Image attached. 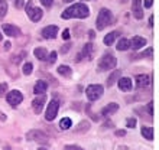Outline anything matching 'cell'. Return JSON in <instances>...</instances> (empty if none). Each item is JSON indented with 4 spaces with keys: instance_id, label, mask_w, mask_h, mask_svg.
I'll use <instances>...</instances> for the list:
<instances>
[{
    "instance_id": "6da1fadb",
    "label": "cell",
    "mask_w": 159,
    "mask_h": 150,
    "mask_svg": "<svg viewBox=\"0 0 159 150\" xmlns=\"http://www.w3.org/2000/svg\"><path fill=\"white\" fill-rule=\"evenodd\" d=\"M90 15V9L83 3H77L71 7H68L67 10H64V13L61 15L62 19H71V17H80V19H84Z\"/></svg>"
},
{
    "instance_id": "7a4b0ae2",
    "label": "cell",
    "mask_w": 159,
    "mask_h": 150,
    "mask_svg": "<svg viewBox=\"0 0 159 150\" xmlns=\"http://www.w3.org/2000/svg\"><path fill=\"white\" fill-rule=\"evenodd\" d=\"M113 22V16H111V12L109 9H101L98 12V16H97V22H96V26L98 30H103L106 26L111 25Z\"/></svg>"
},
{
    "instance_id": "3957f363",
    "label": "cell",
    "mask_w": 159,
    "mask_h": 150,
    "mask_svg": "<svg viewBox=\"0 0 159 150\" xmlns=\"http://www.w3.org/2000/svg\"><path fill=\"white\" fill-rule=\"evenodd\" d=\"M117 64V59L114 58V55L111 54H104L98 61V69L100 71H109V69H113Z\"/></svg>"
},
{
    "instance_id": "277c9868",
    "label": "cell",
    "mask_w": 159,
    "mask_h": 150,
    "mask_svg": "<svg viewBox=\"0 0 159 150\" xmlns=\"http://www.w3.org/2000/svg\"><path fill=\"white\" fill-rule=\"evenodd\" d=\"M26 139L30 140V142H38V143H43V144H46V143L49 142V140H48V139H49L48 134H45L43 131H41V130H30V131H28Z\"/></svg>"
},
{
    "instance_id": "5b68a950",
    "label": "cell",
    "mask_w": 159,
    "mask_h": 150,
    "mask_svg": "<svg viewBox=\"0 0 159 150\" xmlns=\"http://www.w3.org/2000/svg\"><path fill=\"white\" fill-rule=\"evenodd\" d=\"M103 91H104V90H103L101 85L93 84V85H90V87L85 90V94H87V98L90 101H97L101 95H103Z\"/></svg>"
},
{
    "instance_id": "8992f818",
    "label": "cell",
    "mask_w": 159,
    "mask_h": 150,
    "mask_svg": "<svg viewBox=\"0 0 159 150\" xmlns=\"http://www.w3.org/2000/svg\"><path fill=\"white\" fill-rule=\"evenodd\" d=\"M26 13H28V16L30 17V20L34 22H38L42 19V10L39 7H35L34 3H32V0H29L28 2V4H26Z\"/></svg>"
},
{
    "instance_id": "52a82bcc",
    "label": "cell",
    "mask_w": 159,
    "mask_h": 150,
    "mask_svg": "<svg viewBox=\"0 0 159 150\" xmlns=\"http://www.w3.org/2000/svg\"><path fill=\"white\" fill-rule=\"evenodd\" d=\"M6 100H7V103L12 105V107H17V105L22 103V100H23V95H22L20 91L13 90V91L6 94Z\"/></svg>"
},
{
    "instance_id": "ba28073f",
    "label": "cell",
    "mask_w": 159,
    "mask_h": 150,
    "mask_svg": "<svg viewBox=\"0 0 159 150\" xmlns=\"http://www.w3.org/2000/svg\"><path fill=\"white\" fill-rule=\"evenodd\" d=\"M58 108H59V103L57 100H52L48 104V108H46V120L48 121H52L55 120V117H57V114H58Z\"/></svg>"
},
{
    "instance_id": "9c48e42d",
    "label": "cell",
    "mask_w": 159,
    "mask_h": 150,
    "mask_svg": "<svg viewBox=\"0 0 159 150\" xmlns=\"http://www.w3.org/2000/svg\"><path fill=\"white\" fill-rule=\"evenodd\" d=\"M132 12H133V16L136 17V19H142L143 17L142 0H133V2H132Z\"/></svg>"
},
{
    "instance_id": "30bf717a",
    "label": "cell",
    "mask_w": 159,
    "mask_h": 150,
    "mask_svg": "<svg viewBox=\"0 0 159 150\" xmlns=\"http://www.w3.org/2000/svg\"><path fill=\"white\" fill-rule=\"evenodd\" d=\"M45 101H46L45 94H41V97H38V98H35V100L32 101V108H34V111L36 113V114H41Z\"/></svg>"
},
{
    "instance_id": "8fae6325",
    "label": "cell",
    "mask_w": 159,
    "mask_h": 150,
    "mask_svg": "<svg viewBox=\"0 0 159 150\" xmlns=\"http://www.w3.org/2000/svg\"><path fill=\"white\" fill-rule=\"evenodd\" d=\"M42 36L45 38V39H54L55 36H57V33H58V28L57 26H46V28H43L42 29Z\"/></svg>"
},
{
    "instance_id": "7c38bea8",
    "label": "cell",
    "mask_w": 159,
    "mask_h": 150,
    "mask_svg": "<svg viewBox=\"0 0 159 150\" xmlns=\"http://www.w3.org/2000/svg\"><path fill=\"white\" fill-rule=\"evenodd\" d=\"M146 45V39L142 36H133L132 41H129V46H132V49H140Z\"/></svg>"
},
{
    "instance_id": "4fadbf2b",
    "label": "cell",
    "mask_w": 159,
    "mask_h": 150,
    "mask_svg": "<svg viewBox=\"0 0 159 150\" xmlns=\"http://www.w3.org/2000/svg\"><path fill=\"white\" fill-rule=\"evenodd\" d=\"M3 30L7 36H13V38L20 36V29L16 28V26H13V25H9V23H6V25L3 23Z\"/></svg>"
},
{
    "instance_id": "5bb4252c",
    "label": "cell",
    "mask_w": 159,
    "mask_h": 150,
    "mask_svg": "<svg viewBox=\"0 0 159 150\" xmlns=\"http://www.w3.org/2000/svg\"><path fill=\"white\" fill-rule=\"evenodd\" d=\"M117 82H119V88L121 91H130L132 87H133V82H132L130 78H119Z\"/></svg>"
},
{
    "instance_id": "9a60e30c",
    "label": "cell",
    "mask_w": 159,
    "mask_h": 150,
    "mask_svg": "<svg viewBox=\"0 0 159 150\" xmlns=\"http://www.w3.org/2000/svg\"><path fill=\"white\" fill-rule=\"evenodd\" d=\"M149 84H151V77L149 75H138L136 77V87L138 88H145Z\"/></svg>"
},
{
    "instance_id": "2e32d148",
    "label": "cell",
    "mask_w": 159,
    "mask_h": 150,
    "mask_svg": "<svg viewBox=\"0 0 159 150\" xmlns=\"http://www.w3.org/2000/svg\"><path fill=\"white\" fill-rule=\"evenodd\" d=\"M119 110V104H116V103H110L109 105H106L104 108L101 110V114L104 117H109L111 116V114H114V113Z\"/></svg>"
},
{
    "instance_id": "e0dca14e",
    "label": "cell",
    "mask_w": 159,
    "mask_h": 150,
    "mask_svg": "<svg viewBox=\"0 0 159 150\" xmlns=\"http://www.w3.org/2000/svg\"><path fill=\"white\" fill-rule=\"evenodd\" d=\"M46 88H48V84H46L45 81H38L34 87V92L36 94V95H39V94H45Z\"/></svg>"
},
{
    "instance_id": "ac0fdd59",
    "label": "cell",
    "mask_w": 159,
    "mask_h": 150,
    "mask_svg": "<svg viewBox=\"0 0 159 150\" xmlns=\"http://www.w3.org/2000/svg\"><path fill=\"white\" fill-rule=\"evenodd\" d=\"M121 75V71L120 69H116V71H113L111 74H110V77L107 78V87H111L113 84H116L119 81V78H120Z\"/></svg>"
},
{
    "instance_id": "d6986e66",
    "label": "cell",
    "mask_w": 159,
    "mask_h": 150,
    "mask_svg": "<svg viewBox=\"0 0 159 150\" xmlns=\"http://www.w3.org/2000/svg\"><path fill=\"white\" fill-rule=\"evenodd\" d=\"M119 35H120V32H119V30H114V32H110L109 35H106V36H104V39H103V42H104L106 45H111V43H113V42H114V39H116V38H117Z\"/></svg>"
},
{
    "instance_id": "ffe728a7",
    "label": "cell",
    "mask_w": 159,
    "mask_h": 150,
    "mask_svg": "<svg viewBox=\"0 0 159 150\" xmlns=\"http://www.w3.org/2000/svg\"><path fill=\"white\" fill-rule=\"evenodd\" d=\"M88 130H90V123L84 120L77 126L75 129H74V131H75V133H85V131H88Z\"/></svg>"
},
{
    "instance_id": "44dd1931",
    "label": "cell",
    "mask_w": 159,
    "mask_h": 150,
    "mask_svg": "<svg viewBox=\"0 0 159 150\" xmlns=\"http://www.w3.org/2000/svg\"><path fill=\"white\" fill-rule=\"evenodd\" d=\"M58 74L62 75V77H65V78H68V77H71L72 69L68 67V65H59L58 67Z\"/></svg>"
},
{
    "instance_id": "7402d4cb",
    "label": "cell",
    "mask_w": 159,
    "mask_h": 150,
    "mask_svg": "<svg viewBox=\"0 0 159 150\" xmlns=\"http://www.w3.org/2000/svg\"><path fill=\"white\" fill-rule=\"evenodd\" d=\"M35 56L39 59V61H45L46 56H48V52H46L45 48H36V49L34 51Z\"/></svg>"
},
{
    "instance_id": "603a6c76",
    "label": "cell",
    "mask_w": 159,
    "mask_h": 150,
    "mask_svg": "<svg viewBox=\"0 0 159 150\" xmlns=\"http://www.w3.org/2000/svg\"><path fill=\"white\" fill-rule=\"evenodd\" d=\"M142 136L145 139H148V140H152V139H153V129H152V127H148V126H143Z\"/></svg>"
},
{
    "instance_id": "cb8c5ba5",
    "label": "cell",
    "mask_w": 159,
    "mask_h": 150,
    "mask_svg": "<svg viewBox=\"0 0 159 150\" xmlns=\"http://www.w3.org/2000/svg\"><path fill=\"white\" fill-rule=\"evenodd\" d=\"M81 55H84L85 58H88V59H91V55H93V43H85L84 45V48H83V54Z\"/></svg>"
},
{
    "instance_id": "d4e9b609",
    "label": "cell",
    "mask_w": 159,
    "mask_h": 150,
    "mask_svg": "<svg viewBox=\"0 0 159 150\" xmlns=\"http://www.w3.org/2000/svg\"><path fill=\"white\" fill-rule=\"evenodd\" d=\"M7 13V2L6 0H0V19H3Z\"/></svg>"
},
{
    "instance_id": "484cf974",
    "label": "cell",
    "mask_w": 159,
    "mask_h": 150,
    "mask_svg": "<svg viewBox=\"0 0 159 150\" xmlns=\"http://www.w3.org/2000/svg\"><path fill=\"white\" fill-rule=\"evenodd\" d=\"M129 41L127 39H120V41L117 42V51H126L129 49Z\"/></svg>"
},
{
    "instance_id": "4316f807",
    "label": "cell",
    "mask_w": 159,
    "mask_h": 150,
    "mask_svg": "<svg viewBox=\"0 0 159 150\" xmlns=\"http://www.w3.org/2000/svg\"><path fill=\"white\" fill-rule=\"evenodd\" d=\"M59 127L62 130H68L70 127H71V120L68 118V117H65V118H62V120L59 121Z\"/></svg>"
},
{
    "instance_id": "83f0119b",
    "label": "cell",
    "mask_w": 159,
    "mask_h": 150,
    "mask_svg": "<svg viewBox=\"0 0 159 150\" xmlns=\"http://www.w3.org/2000/svg\"><path fill=\"white\" fill-rule=\"evenodd\" d=\"M32 68H34V65L30 62H26L25 65H23V74L25 75H30L32 74Z\"/></svg>"
},
{
    "instance_id": "f1b7e54d",
    "label": "cell",
    "mask_w": 159,
    "mask_h": 150,
    "mask_svg": "<svg viewBox=\"0 0 159 150\" xmlns=\"http://www.w3.org/2000/svg\"><path fill=\"white\" fill-rule=\"evenodd\" d=\"M145 56H149L151 58L152 56V48H148L145 52H142L140 55H138V56H133V59H138V58H145Z\"/></svg>"
},
{
    "instance_id": "f546056e",
    "label": "cell",
    "mask_w": 159,
    "mask_h": 150,
    "mask_svg": "<svg viewBox=\"0 0 159 150\" xmlns=\"http://www.w3.org/2000/svg\"><path fill=\"white\" fill-rule=\"evenodd\" d=\"M25 55H26V52H22L20 55H13V56H12V62L17 65V64H19L22 59H23V56H25Z\"/></svg>"
},
{
    "instance_id": "4dcf8cb0",
    "label": "cell",
    "mask_w": 159,
    "mask_h": 150,
    "mask_svg": "<svg viewBox=\"0 0 159 150\" xmlns=\"http://www.w3.org/2000/svg\"><path fill=\"white\" fill-rule=\"evenodd\" d=\"M46 61H48L49 64H54L55 61H57V52H51V55L46 56Z\"/></svg>"
},
{
    "instance_id": "1f68e13d",
    "label": "cell",
    "mask_w": 159,
    "mask_h": 150,
    "mask_svg": "<svg viewBox=\"0 0 159 150\" xmlns=\"http://www.w3.org/2000/svg\"><path fill=\"white\" fill-rule=\"evenodd\" d=\"M6 91H7V84H6V82L0 84V97H4Z\"/></svg>"
},
{
    "instance_id": "d6a6232c",
    "label": "cell",
    "mask_w": 159,
    "mask_h": 150,
    "mask_svg": "<svg viewBox=\"0 0 159 150\" xmlns=\"http://www.w3.org/2000/svg\"><path fill=\"white\" fill-rule=\"evenodd\" d=\"M126 124H127L129 129H133L134 126H136V118H127V123H126Z\"/></svg>"
},
{
    "instance_id": "836d02e7",
    "label": "cell",
    "mask_w": 159,
    "mask_h": 150,
    "mask_svg": "<svg viewBox=\"0 0 159 150\" xmlns=\"http://www.w3.org/2000/svg\"><path fill=\"white\" fill-rule=\"evenodd\" d=\"M64 150H84V149H81L78 146H74V144H67V146L64 147Z\"/></svg>"
},
{
    "instance_id": "e575fe53",
    "label": "cell",
    "mask_w": 159,
    "mask_h": 150,
    "mask_svg": "<svg viewBox=\"0 0 159 150\" xmlns=\"http://www.w3.org/2000/svg\"><path fill=\"white\" fill-rule=\"evenodd\" d=\"M41 3L45 6V7H51L52 3H54V0H41Z\"/></svg>"
},
{
    "instance_id": "d590c367",
    "label": "cell",
    "mask_w": 159,
    "mask_h": 150,
    "mask_svg": "<svg viewBox=\"0 0 159 150\" xmlns=\"http://www.w3.org/2000/svg\"><path fill=\"white\" fill-rule=\"evenodd\" d=\"M22 6H23V0H15V7L20 9Z\"/></svg>"
},
{
    "instance_id": "8d00e7d4",
    "label": "cell",
    "mask_w": 159,
    "mask_h": 150,
    "mask_svg": "<svg viewBox=\"0 0 159 150\" xmlns=\"http://www.w3.org/2000/svg\"><path fill=\"white\" fill-rule=\"evenodd\" d=\"M62 38H64V39H70V30H68V29L64 30V32H62Z\"/></svg>"
},
{
    "instance_id": "74e56055",
    "label": "cell",
    "mask_w": 159,
    "mask_h": 150,
    "mask_svg": "<svg viewBox=\"0 0 159 150\" xmlns=\"http://www.w3.org/2000/svg\"><path fill=\"white\" fill-rule=\"evenodd\" d=\"M116 136L123 137V136H126V131H125V130H117V131H116Z\"/></svg>"
},
{
    "instance_id": "f35d334b",
    "label": "cell",
    "mask_w": 159,
    "mask_h": 150,
    "mask_svg": "<svg viewBox=\"0 0 159 150\" xmlns=\"http://www.w3.org/2000/svg\"><path fill=\"white\" fill-rule=\"evenodd\" d=\"M70 43H67V45H64V48H61V52H62V54H65V52H68V49H70Z\"/></svg>"
},
{
    "instance_id": "ab89813d",
    "label": "cell",
    "mask_w": 159,
    "mask_h": 150,
    "mask_svg": "<svg viewBox=\"0 0 159 150\" xmlns=\"http://www.w3.org/2000/svg\"><path fill=\"white\" fill-rule=\"evenodd\" d=\"M148 113H149V116H153V108H152V103L148 104Z\"/></svg>"
},
{
    "instance_id": "60d3db41",
    "label": "cell",
    "mask_w": 159,
    "mask_h": 150,
    "mask_svg": "<svg viewBox=\"0 0 159 150\" xmlns=\"http://www.w3.org/2000/svg\"><path fill=\"white\" fill-rule=\"evenodd\" d=\"M152 3H153V0H145V7L149 9L152 6Z\"/></svg>"
},
{
    "instance_id": "b9f144b4",
    "label": "cell",
    "mask_w": 159,
    "mask_h": 150,
    "mask_svg": "<svg viewBox=\"0 0 159 150\" xmlns=\"http://www.w3.org/2000/svg\"><path fill=\"white\" fill-rule=\"evenodd\" d=\"M6 118H7V117H6V114L0 111V123H3V121H6Z\"/></svg>"
},
{
    "instance_id": "7bdbcfd3",
    "label": "cell",
    "mask_w": 159,
    "mask_h": 150,
    "mask_svg": "<svg viewBox=\"0 0 159 150\" xmlns=\"http://www.w3.org/2000/svg\"><path fill=\"white\" fill-rule=\"evenodd\" d=\"M10 46H12V43H10V42H4V51H9V49H10Z\"/></svg>"
},
{
    "instance_id": "ee69618b",
    "label": "cell",
    "mask_w": 159,
    "mask_h": 150,
    "mask_svg": "<svg viewBox=\"0 0 159 150\" xmlns=\"http://www.w3.org/2000/svg\"><path fill=\"white\" fill-rule=\"evenodd\" d=\"M88 38H90V39H94V38H96V33H94V30H90V32H88Z\"/></svg>"
},
{
    "instance_id": "f6af8a7d",
    "label": "cell",
    "mask_w": 159,
    "mask_h": 150,
    "mask_svg": "<svg viewBox=\"0 0 159 150\" xmlns=\"http://www.w3.org/2000/svg\"><path fill=\"white\" fill-rule=\"evenodd\" d=\"M111 126H113V124H111V123H106V124L103 126V127H104V129H110Z\"/></svg>"
},
{
    "instance_id": "bcb514c9",
    "label": "cell",
    "mask_w": 159,
    "mask_h": 150,
    "mask_svg": "<svg viewBox=\"0 0 159 150\" xmlns=\"http://www.w3.org/2000/svg\"><path fill=\"white\" fill-rule=\"evenodd\" d=\"M152 25H153V16L149 17V26H152Z\"/></svg>"
},
{
    "instance_id": "7dc6e473",
    "label": "cell",
    "mask_w": 159,
    "mask_h": 150,
    "mask_svg": "<svg viewBox=\"0 0 159 150\" xmlns=\"http://www.w3.org/2000/svg\"><path fill=\"white\" fill-rule=\"evenodd\" d=\"M62 2H65V3H71V2H74V0H62Z\"/></svg>"
},
{
    "instance_id": "c3c4849f",
    "label": "cell",
    "mask_w": 159,
    "mask_h": 150,
    "mask_svg": "<svg viewBox=\"0 0 159 150\" xmlns=\"http://www.w3.org/2000/svg\"><path fill=\"white\" fill-rule=\"evenodd\" d=\"M3 150H12V149H10V147H9V146H6V147H4Z\"/></svg>"
},
{
    "instance_id": "681fc988",
    "label": "cell",
    "mask_w": 159,
    "mask_h": 150,
    "mask_svg": "<svg viewBox=\"0 0 159 150\" xmlns=\"http://www.w3.org/2000/svg\"><path fill=\"white\" fill-rule=\"evenodd\" d=\"M2 39H3V36H2V32H0V41H2Z\"/></svg>"
},
{
    "instance_id": "f907efd6",
    "label": "cell",
    "mask_w": 159,
    "mask_h": 150,
    "mask_svg": "<svg viewBox=\"0 0 159 150\" xmlns=\"http://www.w3.org/2000/svg\"><path fill=\"white\" fill-rule=\"evenodd\" d=\"M38 150H46V149H43V147H39V149Z\"/></svg>"
},
{
    "instance_id": "816d5d0a",
    "label": "cell",
    "mask_w": 159,
    "mask_h": 150,
    "mask_svg": "<svg viewBox=\"0 0 159 150\" xmlns=\"http://www.w3.org/2000/svg\"><path fill=\"white\" fill-rule=\"evenodd\" d=\"M121 2H123V3H126V2H127V0H121Z\"/></svg>"
}]
</instances>
